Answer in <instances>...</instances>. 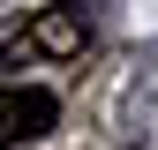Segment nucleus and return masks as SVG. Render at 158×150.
<instances>
[{
    "label": "nucleus",
    "instance_id": "f257e3e1",
    "mask_svg": "<svg viewBox=\"0 0 158 150\" xmlns=\"http://www.w3.org/2000/svg\"><path fill=\"white\" fill-rule=\"evenodd\" d=\"M53 120H60V98L53 90H0V150H15V143H38V135H53Z\"/></svg>",
    "mask_w": 158,
    "mask_h": 150
},
{
    "label": "nucleus",
    "instance_id": "f03ea898",
    "mask_svg": "<svg viewBox=\"0 0 158 150\" xmlns=\"http://www.w3.org/2000/svg\"><path fill=\"white\" fill-rule=\"evenodd\" d=\"M23 30H30V53H45V60H75V53L90 45V30H83L75 8H38Z\"/></svg>",
    "mask_w": 158,
    "mask_h": 150
},
{
    "label": "nucleus",
    "instance_id": "7ed1b4c3",
    "mask_svg": "<svg viewBox=\"0 0 158 150\" xmlns=\"http://www.w3.org/2000/svg\"><path fill=\"white\" fill-rule=\"evenodd\" d=\"M23 60H30V30H23V23H0V75L23 68Z\"/></svg>",
    "mask_w": 158,
    "mask_h": 150
}]
</instances>
